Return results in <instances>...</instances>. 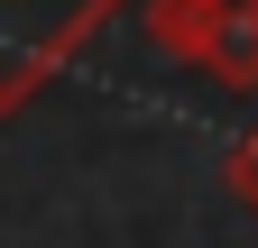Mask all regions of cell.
<instances>
[{"label": "cell", "instance_id": "1", "mask_svg": "<svg viewBox=\"0 0 258 248\" xmlns=\"http://www.w3.org/2000/svg\"><path fill=\"white\" fill-rule=\"evenodd\" d=\"M120 10L129 0H0V119H19Z\"/></svg>", "mask_w": 258, "mask_h": 248}, {"label": "cell", "instance_id": "2", "mask_svg": "<svg viewBox=\"0 0 258 248\" xmlns=\"http://www.w3.org/2000/svg\"><path fill=\"white\" fill-rule=\"evenodd\" d=\"M148 37L221 92H258V0H148Z\"/></svg>", "mask_w": 258, "mask_h": 248}, {"label": "cell", "instance_id": "3", "mask_svg": "<svg viewBox=\"0 0 258 248\" xmlns=\"http://www.w3.org/2000/svg\"><path fill=\"white\" fill-rule=\"evenodd\" d=\"M221 184H231V202H240L249 221H258V119H249V129L231 138V157H221Z\"/></svg>", "mask_w": 258, "mask_h": 248}]
</instances>
